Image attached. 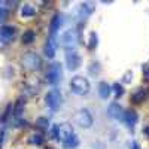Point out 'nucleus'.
<instances>
[{
	"label": "nucleus",
	"instance_id": "f257e3e1",
	"mask_svg": "<svg viewBox=\"0 0 149 149\" xmlns=\"http://www.w3.org/2000/svg\"><path fill=\"white\" fill-rule=\"evenodd\" d=\"M73 119H74V122H76L81 128H90L94 124V118H93L91 112L88 109H79V110H76V112H74V115H73Z\"/></svg>",
	"mask_w": 149,
	"mask_h": 149
},
{
	"label": "nucleus",
	"instance_id": "f03ea898",
	"mask_svg": "<svg viewBox=\"0 0 149 149\" xmlns=\"http://www.w3.org/2000/svg\"><path fill=\"white\" fill-rule=\"evenodd\" d=\"M70 88L73 93H76L79 95H85L90 93V82L84 76H73L70 81Z\"/></svg>",
	"mask_w": 149,
	"mask_h": 149
},
{
	"label": "nucleus",
	"instance_id": "7ed1b4c3",
	"mask_svg": "<svg viewBox=\"0 0 149 149\" xmlns=\"http://www.w3.org/2000/svg\"><path fill=\"white\" fill-rule=\"evenodd\" d=\"M54 136L58 140H61L64 143L66 140H69L72 137V136H74V131H73V127L69 122H61V124L54 127Z\"/></svg>",
	"mask_w": 149,
	"mask_h": 149
},
{
	"label": "nucleus",
	"instance_id": "20e7f679",
	"mask_svg": "<svg viewBox=\"0 0 149 149\" xmlns=\"http://www.w3.org/2000/svg\"><path fill=\"white\" fill-rule=\"evenodd\" d=\"M61 79H63V69H61V64L52 63L46 72V82L49 85H58Z\"/></svg>",
	"mask_w": 149,
	"mask_h": 149
},
{
	"label": "nucleus",
	"instance_id": "39448f33",
	"mask_svg": "<svg viewBox=\"0 0 149 149\" xmlns=\"http://www.w3.org/2000/svg\"><path fill=\"white\" fill-rule=\"evenodd\" d=\"M21 63H22L24 67L29 69V70H37L42 66V60L36 52H26L22 55V58H21Z\"/></svg>",
	"mask_w": 149,
	"mask_h": 149
},
{
	"label": "nucleus",
	"instance_id": "423d86ee",
	"mask_svg": "<svg viewBox=\"0 0 149 149\" xmlns=\"http://www.w3.org/2000/svg\"><path fill=\"white\" fill-rule=\"evenodd\" d=\"M61 102H63L61 100V93L58 90H51L45 95V103L52 112H57L61 107Z\"/></svg>",
	"mask_w": 149,
	"mask_h": 149
},
{
	"label": "nucleus",
	"instance_id": "0eeeda50",
	"mask_svg": "<svg viewBox=\"0 0 149 149\" xmlns=\"http://www.w3.org/2000/svg\"><path fill=\"white\" fill-rule=\"evenodd\" d=\"M61 45H63L66 49H74L78 43V31L74 29H70V30H66L61 36Z\"/></svg>",
	"mask_w": 149,
	"mask_h": 149
},
{
	"label": "nucleus",
	"instance_id": "6e6552de",
	"mask_svg": "<svg viewBox=\"0 0 149 149\" xmlns=\"http://www.w3.org/2000/svg\"><path fill=\"white\" fill-rule=\"evenodd\" d=\"M66 66L69 70H76L81 66V57L76 49H66Z\"/></svg>",
	"mask_w": 149,
	"mask_h": 149
},
{
	"label": "nucleus",
	"instance_id": "1a4fd4ad",
	"mask_svg": "<svg viewBox=\"0 0 149 149\" xmlns=\"http://www.w3.org/2000/svg\"><path fill=\"white\" fill-rule=\"evenodd\" d=\"M57 40H55V36H49L48 39H46V42H45V55L48 57V58H54L55 57V52H57Z\"/></svg>",
	"mask_w": 149,
	"mask_h": 149
},
{
	"label": "nucleus",
	"instance_id": "9d476101",
	"mask_svg": "<svg viewBox=\"0 0 149 149\" xmlns=\"http://www.w3.org/2000/svg\"><path fill=\"white\" fill-rule=\"evenodd\" d=\"M14 34H15V30L12 27L2 26V27H0V43L8 45L9 42L14 40Z\"/></svg>",
	"mask_w": 149,
	"mask_h": 149
},
{
	"label": "nucleus",
	"instance_id": "9b49d317",
	"mask_svg": "<svg viewBox=\"0 0 149 149\" xmlns=\"http://www.w3.org/2000/svg\"><path fill=\"white\" fill-rule=\"evenodd\" d=\"M124 113H125V110H124L118 103H112L107 109V115L112 118V119H116V121H122L124 119Z\"/></svg>",
	"mask_w": 149,
	"mask_h": 149
},
{
	"label": "nucleus",
	"instance_id": "f8f14e48",
	"mask_svg": "<svg viewBox=\"0 0 149 149\" xmlns=\"http://www.w3.org/2000/svg\"><path fill=\"white\" fill-rule=\"evenodd\" d=\"M124 122L127 124L130 128H134V125L137 124V115H136L134 110H127L125 113H124Z\"/></svg>",
	"mask_w": 149,
	"mask_h": 149
},
{
	"label": "nucleus",
	"instance_id": "ddd939ff",
	"mask_svg": "<svg viewBox=\"0 0 149 149\" xmlns=\"http://www.w3.org/2000/svg\"><path fill=\"white\" fill-rule=\"evenodd\" d=\"M34 14H36V10H34V8H33L31 5L22 3V5L19 6V15H21L22 18H30V17H33Z\"/></svg>",
	"mask_w": 149,
	"mask_h": 149
},
{
	"label": "nucleus",
	"instance_id": "4468645a",
	"mask_svg": "<svg viewBox=\"0 0 149 149\" xmlns=\"http://www.w3.org/2000/svg\"><path fill=\"white\" fill-rule=\"evenodd\" d=\"M91 14H93V3H82L79 8V18L86 19Z\"/></svg>",
	"mask_w": 149,
	"mask_h": 149
},
{
	"label": "nucleus",
	"instance_id": "2eb2a0df",
	"mask_svg": "<svg viewBox=\"0 0 149 149\" xmlns=\"http://www.w3.org/2000/svg\"><path fill=\"white\" fill-rule=\"evenodd\" d=\"M110 93H112V88H110V85L107 82L98 84V94H100V97L103 98V100H106V98L110 97Z\"/></svg>",
	"mask_w": 149,
	"mask_h": 149
},
{
	"label": "nucleus",
	"instance_id": "dca6fc26",
	"mask_svg": "<svg viewBox=\"0 0 149 149\" xmlns=\"http://www.w3.org/2000/svg\"><path fill=\"white\" fill-rule=\"evenodd\" d=\"M61 15L60 14H57L54 18H52V21H51V34L52 36H55V33L58 31V29H60V26H61Z\"/></svg>",
	"mask_w": 149,
	"mask_h": 149
},
{
	"label": "nucleus",
	"instance_id": "f3484780",
	"mask_svg": "<svg viewBox=\"0 0 149 149\" xmlns=\"http://www.w3.org/2000/svg\"><path fill=\"white\" fill-rule=\"evenodd\" d=\"M63 146H64L66 149H74V148H78V146H79V139H78V136H76V134L72 136L69 140H66V142L63 143Z\"/></svg>",
	"mask_w": 149,
	"mask_h": 149
},
{
	"label": "nucleus",
	"instance_id": "a211bd4d",
	"mask_svg": "<svg viewBox=\"0 0 149 149\" xmlns=\"http://www.w3.org/2000/svg\"><path fill=\"white\" fill-rule=\"evenodd\" d=\"M29 143L33 145V146H40L43 143V137L40 134H31L29 137Z\"/></svg>",
	"mask_w": 149,
	"mask_h": 149
},
{
	"label": "nucleus",
	"instance_id": "6ab92c4d",
	"mask_svg": "<svg viewBox=\"0 0 149 149\" xmlns=\"http://www.w3.org/2000/svg\"><path fill=\"white\" fill-rule=\"evenodd\" d=\"M34 40V31H31V30H29V31H26L22 34V43L24 45H29V43H31Z\"/></svg>",
	"mask_w": 149,
	"mask_h": 149
},
{
	"label": "nucleus",
	"instance_id": "aec40b11",
	"mask_svg": "<svg viewBox=\"0 0 149 149\" xmlns=\"http://www.w3.org/2000/svg\"><path fill=\"white\" fill-rule=\"evenodd\" d=\"M95 46H97V34L93 31L91 34H90V40H88V48L90 49H95Z\"/></svg>",
	"mask_w": 149,
	"mask_h": 149
},
{
	"label": "nucleus",
	"instance_id": "412c9836",
	"mask_svg": "<svg viewBox=\"0 0 149 149\" xmlns=\"http://www.w3.org/2000/svg\"><path fill=\"white\" fill-rule=\"evenodd\" d=\"M133 102H142L143 98H145V91H142V90H139L137 93H134L133 94Z\"/></svg>",
	"mask_w": 149,
	"mask_h": 149
},
{
	"label": "nucleus",
	"instance_id": "4be33fe9",
	"mask_svg": "<svg viewBox=\"0 0 149 149\" xmlns=\"http://www.w3.org/2000/svg\"><path fill=\"white\" fill-rule=\"evenodd\" d=\"M113 91H115V95H116V97H121V95L124 94V88H122V85H121L119 82L113 84Z\"/></svg>",
	"mask_w": 149,
	"mask_h": 149
},
{
	"label": "nucleus",
	"instance_id": "5701e85b",
	"mask_svg": "<svg viewBox=\"0 0 149 149\" xmlns=\"http://www.w3.org/2000/svg\"><path fill=\"white\" fill-rule=\"evenodd\" d=\"M37 125L42 127V128H48L49 122H48V119H46V118H39V121H37Z\"/></svg>",
	"mask_w": 149,
	"mask_h": 149
},
{
	"label": "nucleus",
	"instance_id": "b1692460",
	"mask_svg": "<svg viewBox=\"0 0 149 149\" xmlns=\"http://www.w3.org/2000/svg\"><path fill=\"white\" fill-rule=\"evenodd\" d=\"M143 78L146 81H149V64H145L143 66Z\"/></svg>",
	"mask_w": 149,
	"mask_h": 149
},
{
	"label": "nucleus",
	"instance_id": "393cba45",
	"mask_svg": "<svg viewBox=\"0 0 149 149\" xmlns=\"http://www.w3.org/2000/svg\"><path fill=\"white\" fill-rule=\"evenodd\" d=\"M5 17H6V9L0 8V21H3V19H5Z\"/></svg>",
	"mask_w": 149,
	"mask_h": 149
},
{
	"label": "nucleus",
	"instance_id": "a878e982",
	"mask_svg": "<svg viewBox=\"0 0 149 149\" xmlns=\"http://www.w3.org/2000/svg\"><path fill=\"white\" fill-rule=\"evenodd\" d=\"M3 136H5V131L2 130V131H0V148H2V142H3Z\"/></svg>",
	"mask_w": 149,
	"mask_h": 149
},
{
	"label": "nucleus",
	"instance_id": "bb28decb",
	"mask_svg": "<svg viewBox=\"0 0 149 149\" xmlns=\"http://www.w3.org/2000/svg\"><path fill=\"white\" fill-rule=\"evenodd\" d=\"M145 134H146V136H148V137H149V125H148V127L145 128Z\"/></svg>",
	"mask_w": 149,
	"mask_h": 149
}]
</instances>
